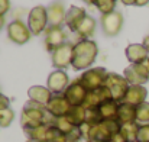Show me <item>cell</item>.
I'll use <instances>...</instances> for the list:
<instances>
[{"label":"cell","mask_w":149,"mask_h":142,"mask_svg":"<svg viewBox=\"0 0 149 142\" xmlns=\"http://www.w3.org/2000/svg\"><path fill=\"white\" fill-rule=\"evenodd\" d=\"M149 3V0H136V6H145V4H148Z\"/></svg>","instance_id":"8d00e7d4"},{"label":"cell","mask_w":149,"mask_h":142,"mask_svg":"<svg viewBox=\"0 0 149 142\" xmlns=\"http://www.w3.org/2000/svg\"><path fill=\"white\" fill-rule=\"evenodd\" d=\"M71 104L67 100V97L64 94H52L51 100L47 104V110L49 112L54 118H62L67 116L68 112L71 110Z\"/></svg>","instance_id":"5bb4252c"},{"label":"cell","mask_w":149,"mask_h":142,"mask_svg":"<svg viewBox=\"0 0 149 142\" xmlns=\"http://www.w3.org/2000/svg\"><path fill=\"white\" fill-rule=\"evenodd\" d=\"M3 25H4V17H3V16H0V29L3 28Z\"/></svg>","instance_id":"ab89813d"},{"label":"cell","mask_w":149,"mask_h":142,"mask_svg":"<svg viewBox=\"0 0 149 142\" xmlns=\"http://www.w3.org/2000/svg\"><path fill=\"white\" fill-rule=\"evenodd\" d=\"M120 123L117 119L113 120H101L97 125H90V123H83L80 126L81 135L86 139V142L88 141H99V142H109L111 139L113 135L120 132Z\"/></svg>","instance_id":"7a4b0ae2"},{"label":"cell","mask_w":149,"mask_h":142,"mask_svg":"<svg viewBox=\"0 0 149 142\" xmlns=\"http://www.w3.org/2000/svg\"><path fill=\"white\" fill-rule=\"evenodd\" d=\"M10 106V99L7 96H4L1 92H0V110L3 109H7Z\"/></svg>","instance_id":"836d02e7"},{"label":"cell","mask_w":149,"mask_h":142,"mask_svg":"<svg viewBox=\"0 0 149 142\" xmlns=\"http://www.w3.org/2000/svg\"><path fill=\"white\" fill-rule=\"evenodd\" d=\"M68 86H70V78L64 70L52 71L47 81V87L51 90L52 94H64Z\"/></svg>","instance_id":"8fae6325"},{"label":"cell","mask_w":149,"mask_h":142,"mask_svg":"<svg viewBox=\"0 0 149 142\" xmlns=\"http://www.w3.org/2000/svg\"><path fill=\"white\" fill-rule=\"evenodd\" d=\"M28 96H29V100H33L36 103H41L44 106L48 104V101L52 97V93L48 87H42V86H32L29 90H28Z\"/></svg>","instance_id":"44dd1931"},{"label":"cell","mask_w":149,"mask_h":142,"mask_svg":"<svg viewBox=\"0 0 149 142\" xmlns=\"http://www.w3.org/2000/svg\"><path fill=\"white\" fill-rule=\"evenodd\" d=\"M107 71L103 67H96V68H88L83 73V76L80 77V83L87 89V92L90 90H96L101 86H104L106 77H107Z\"/></svg>","instance_id":"52a82bcc"},{"label":"cell","mask_w":149,"mask_h":142,"mask_svg":"<svg viewBox=\"0 0 149 142\" xmlns=\"http://www.w3.org/2000/svg\"><path fill=\"white\" fill-rule=\"evenodd\" d=\"M13 119H15V112L10 107L0 110V128L10 126V123L13 122Z\"/></svg>","instance_id":"f1b7e54d"},{"label":"cell","mask_w":149,"mask_h":142,"mask_svg":"<svg viewBox=\"0 0 149 142\" xmlns=\"http://www.w3.org/2000/svg\"><path fill=\"white\" fill-rule=\"evenodd\" d=\"M86 123H90V125H97L100 123L103 119L99 113V109H86Z\"/></svg>","instance_id":"4dcf8cb0"},{"label":"cell","mask_w":149,"mask_h":142,"mask_svg":"<svg viewBox=\"0 0 149 142\" xmlns=\"http://www.w3.org/2000/svg\"><path fill=\"white\" fill-rule=\"evenodd\" d=\"M48 25V10L45 6H35L31 9L28 16V26L32 35H39L47 31Z\"/></svg>","instance_id":"8992f818"},{"label":"cell","mask_w":149,"mask_h":142,"mask_svg":"<svg viewBox=\"0 0 149 142\" xmlns=\"http://www.w3.org/2000/svg\"><path fill=\"white\" fill-rule=\"evenodd\" d=\"M72 54H74V45L71 42H65L64 45L56 48L52 52V65L56 67V70H65L72 62Z\"/></svg>","instance_id":"9c48e42d"},{"label":"cell","mask_w":149,"mask_h":142,"mask_svg":"<svg viewBox=\"0 0 149 142\" xmlns=\"http://www.w3.org/2000/svg\"><path fill=\"white\" fill-rule=\"evenodd\" d=\"M48 10V23L49 26H62V23H65V9L64 4L59 1L52 3L49 7H47Z\"/></svg>","instance_id":"d6986e66"},{"label":"cell","mask_w":149,"mask_h":142,"mask_svg":"<svg viewBox=\"0 0 149 142\" xmlns=\"http://www.w3.org/2000/svg\"><path fill=\"white\" fill-rule=\"evenodd\" d=\"M126 58L130 61V64H141L149 59L148 49L143 47V44H130L126 48Z\"/></svg>","instance_id":"e0dca14e"},{"label":"cell","mask_w":149,"mask_h":142,"mask_svg":"<svg viewBox=\"0 0 149 142\" xmlns=\"http://www.w3.org/2000/svg\"><path fill=\"white\" fill-rule=\"evenodd\" d=\"M139 128H141V125L138 122L126 123V125H122L120 126V134L126 139V142H138Z\"/></svg>","instance_id":"cb8c5ba5"},{"label":"cell","mask_w":149,"mask_h":142,"mask_svg":"<svg viewBox=\"0 0 149 142\" xmlns=\"http://www.w3.org/2000/svg\"><path fill=\"white\" fill-rule=\"evenodd\" d=\"M26 142H44V141H36V139H28Z\"/></svg>","instance_id":"60d3db41"},{"label":"cell","mask_w":149,"mask_h":142,"mask_svg":"<svg viewBox=\"0 0 149 142\" xmlns=\"http://www.w3.org/2000/svg\"><path fill=\"white\" fill-rule=\"evenodd\" d=\"M31 29L29 26H26L25 22H22L20 19H16L13 22L9 23L7 26V36L12 42L17 44V45H22V44H26L29 39H31Z\"/></svg>","instance_id":"ba28073f"},{"label":"cell","mask_w":149,"mask_h":142,"mask_svg":"<svg viewBox=\"0 0 149 142\" xmlns=\"http://www.w3.org/2000/svg\"><path fill=\"white\" fill-rule=\"evenodd\" d=\"M67 42V35L62 26H48L45 31V48L54 52L56 48L64 45Z\"/></svg>","instance_id":"7c38bea8"},{"label":"cell","mask_w":149,"mask_h":142,"mask_svg":"<svg viewBox=\"0 0 149 142\" xmlns=\"http://www.w3.org/2000/svg\"><path fill=\"white\" fill-rule=\"evenodd\" d=\"M117 0H96V6L101 12V15H107L114 12V6H116Z\"/></svg>","instance_id":"f546056e"},{"label":"cell","mask_w":149,"mask_h":142,"mask_svg":"<svg viewBox=\"0 0 149 142\" xmlns=\"http://www.w3.org/2000/svg\"><path fill=\"white\" fill-rule=\"evenodd\" d=\"M52 126H55V128H56V129H58V131H59L62 135H65V136H67V135H70V134H71V132L77 128V126H75V125H74V123H72V122H71V120H70L67 116L56 118Z\"/></svg>","instance_id":"4316f807"},{"label":"cell","mask_w":149,"mask_h":142,"mask_svg":"<svg viewBox=\"0 0 149 142\" xmlns=\"http://www.w3.org/2000/svg\"><path fill=\"white\" fill-rule=\"evenodd\" d=\"M136 122L139 125H149V101L136 106Z\"/></svg>","instance_id":"83f0119b"},{"label":"cell","mask_w":149,"mask_h":142,"mask_svg":"<svg viewBox=\"0 0 149 142\" xmlns=\"http://www.w3.org/2000/svg\"><path fill=\"white\" fill-rule=\"evenodd\" d=\"M138 142H149V125H141L138 134Z\"/></svg>","instance_id":"1f68e13d"},{"label":"cell","mask_w":149,"mask_h":142,"mask_svg":"<svg viewBox=\"0 0 149 142\" xmlns=\"http://www.w3.org/2000/svg\"><path fill=\"white\" fill-rule=\"evenodd\" d=\"M109 142H126V139H125V138L122 136V134L119 132V134L113 135V136H111V139H110Z\"/></svg>","instance_id":"e575fe53"},{"label":"cell","mask_w":149,"mask_h":142,"mask_svg":"<svg viewBox=\"0 0 149 142\" xmlns=\"http://www.w3.org/2000/svg\"><path fill=\"white\" fill-rule=\"evenodd\" d=\"M86 16H87V13H86L84 9L77 7V6H71V7L67 10V15H65V25H67L72 32H77L80 23L84 20Z\"/></svg>","instance_id":"ac0fdd59"},{"label":"cell","mask_w":149,"mask_h":142,"mask_svg":"<svg viewBox=\"0 0 149 142\" xmlns=\"http://www.w3.org/2000/svg\"><path fill=\"white\" fill-rule=\"evenodd\" d=\"M97 55H99V47L96 41L80 39L77 44H74V54H72L71 65L77 71L86 70L94 64Z\"/></svg>","instance_id":"3957f363"},{"label":"cell","mask_w":149,"mask_h":142,"mask_svg":"<svg viewBox=\"0 0 149 142\" xmlns=\"http://www.w3.org/2000/svg\"><path fill=\"white\" fill-rule=\"evenodd\" d=\"M123 77L130 86H143L149 81V59L141 64H130L123 71Z\"/></svg>","instance_id":"277c9868"},{"label":"cell","mask_w":149,"mask_h":142,"mask_svg":"<svg viewBox=\"0 0 149 142\" xmlns=\"http://www.w3.org/2000/svg\"><path fill=\"white\" fill-rule=\"evenodd\" d=\"M123 26V15L120 12H111L101 15V28L107 36H116Z\"/></svg>","instance_id":"30bf717a"},{"label":"cell","mask_w":149,"mask_h":142,"mask_svg":"<svg viewBox=\"0 0 149 142\" xmlns=\"http://www.w3.org/2000/svg\"><path fill=\"white\" fill-rule=\"evenodd\" d=\"M86 107L84 106H72L71 110L68 112L67 118L75 125V126H81L86 122Z\"/></svg>","instance_id":"484cf974"},{"label":"cell","mask_w":149,"mask_h":142,"mask_svg":"<svg viewBox=\"0 0 149 142\" xmlns=\"http://www.w3.org/2000/svg\"><path fill=\"white\" fill-rule=\"evenodd\" d=\"M109 99H113L110 90L106 86H101V87L96 89V90L87 92V96H86V100H84L83 106L86 109H97L103 101H106Z\"/></svg>","instance_id":"9a60e30c"},{"label":"cell","mask_w":149,"mask_h":142,"mask_svg":"<svg viewBox=\"0 0 149 142\" xmlns=\"http://www.w3.org/2000/svg\"><path fill=\"white\" fill-rule=\"evenodd\" d=\"M142 44H143V47L146 48V49H148V52H149V35L148 36H145V39H143V42H142Z\"/></svg>","instance_id":"74e56055"},{"label":"cell","mask_w":149,"mask_h":142,"mask_svg":"<svg viewBox=\"0 0 149 142\" xmlns=\"http://www.w3.org/2000/svg\"><path fill=\"white\" fill-rule=\"evenodd\" d=\"M104 86L110 90L113 100H116L117 103H122L130 84L127 83V80L123 76H119L116 73H109L106 77Z\"/></svg>","instance_id":"5b68a950"},{"label":"cell","mask_w":149,"mask_h":142,"mask_svg":"<svg viewBox=\"0 0 149 142\" xmlns=\"http://www.w3.org/2000/svg\"><path fill=\"white\" fill-rule=\"evenodd\" d=\"M117 120L120 125L136 122V106H132L127 103H120L119 112H117Z\"/></svg>","instance_id":"7402d4cb"},{"label":"cell","mask_w":149,"mask_h":142,"mask_svg":"<svg viewBox=\"0 0 149 142\" xmlns=\"http://www.w3.org/2000/svg\"><path fill=\"white\" fill-rule=\"evenodd\" d=\"M56 118H54L47 110V106L36 103L33 100H28L23 106L22 115H20V125L23 129L36 128L39 125H49L52 126Z\"/></svg>","instance_id":"6da1fadb"},{"label":"cell","mask_w":149,"mask_h":142,"mask_svg":"<svg viewBox=\"0 0 149 142\" xmlns=\"http://www.w3.org/2000/svg\"><path fill=\"white\" fill-rule=\"evenodd\" d=\"M10 9V0H0V16H4Z\"/></svg>","instance_id":"d6a6232c"},{"label":"cell","mask_w":149,"mask_h":142,"mask_svg":"<svg viewBox=\"0 0 149 142\" xmlns=\"http://www.w3.org/2000/svg\"><path fill=\"white\" fill-rule=\"evenodd\" d=\"M64 96L67 97L71 106H83L87 96V89L80 83V78H77L72 83H70V86L64 92Z\"/></svg>","instance_id":"4fadbf2b"},{"label":"cell","mask_w":149,"mask_h":142,"mask_svg":"<svg viewBox=\"0 0 149 142\" xmlns=\"http://www.w3.org/2000/svg\"><path fill=\"white\" fill-rule=\"evenodd\" d=\"M88 142H99V141H88Z\"/></svg>","instance_id":"b9f144b4"},{"label":"cell","mask_w":149,"mask_h":142,"mask_svg":"<svg viewBox=\"0 0 149 142\" xmlns=\"http://www.w3.org/2000/svg\"><path fill=\"white\" fill-rule=\"evenodd\" d=\"M146 97H148L146 87H143V86H129L127 93H126L122 103H127V104H132V106H139L143 101H146Z\"/></svg>","instance_id":"2e32d148"},{"label":"cell","mask_w":149,"mask_h":142,"mask_svg":"<svg viewBox=\"0 0 149 142\" xmlns=\"http://www.w3.org/2000/svg\"><path fill=\"white\" fill-rule=\"evenodd\" d=\"M94 31H96V20H94V17H91V16L87 15L84 17V20L80 23V26H78V29H77L75 34L81 39H88L94 34Z\"/></svg>","instance_id":"603a6c76"},{"label":"cell","mask_w":149,"mask_h":142,"mask_svg":"<svg viewBox=\"0 0 149 142\" xmlns=\"http://www.w3.org/2000/svg\"><path fill=\"white\" fill-rule=\"evenodd\" d=\"M123 4H126V6H132V4H135L136 3V0H120Z\"/></svg>","instance_id":"d590c367"},{"label":"cell","mask_w":149,"mask_h":142,"mask_svg":"<svg viewBox=\"0 0 149 142\" xmlns=\"http://www.w3.org/2000/svg\"><path fill=\"white\" fill-rule=\"evenodd\" d=\"M83 1L87 4H96V0H83Z\"/></svg>","instance_id":"f35d334b"},{"label":"cell","mask_w":149,"mask_h":142,"mask_svg":"<svg viewBox=\"0 0 149 142\" xmlns=\"http://www.w3.org/2000/svg\"><path fill=\"white\" fill-rule=\"evenodd\" d=\"M48 131H49V125H45V123L44 125H39L36 128L23 129V132L28 136V139H36V141H44V142H47Z\"/></svg>","instance_id":"d4e9b609"},{"label":"cell","mask_w":149,"mask_h":142,"mask_svg":"<svg viewBox=\"0 0 149 142\" xmlns=\"http://www.w3.org/2000/svg\"><path fill=\"white\" fill-rule=\"evenodd\" d=\"M119 104L116 100L113 99H109L106 101H103L99 107V113L101 116L103 120H113V119H117V112H119Z\"/></svg>","instance_id":"ffe728a7"}]
</instances>
